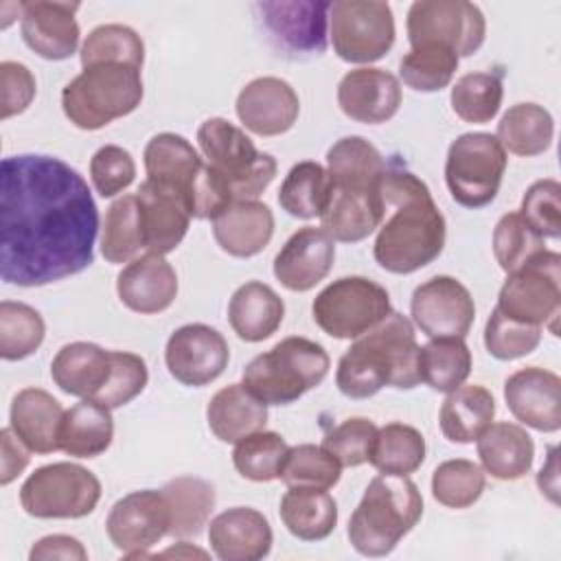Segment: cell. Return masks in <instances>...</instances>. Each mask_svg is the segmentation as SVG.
<instances>
[{"mask_svg":"<svg viewBox=\"0 0 561 561\" xmlns=\"http://www.w3.org/2000/svg\"><path fill=\"white\" fill-rule=\"evenodd\" d=\"M99 208L64 160L20 153L0 167V276L42 287L92 265Z\"/></svg>","mask_w":561,"mask_h":561,"instance_id":"cell-1","label":"cell"},{"mask_svg":"<svg viewBox=\"0 0 561 561\" xmlns=\"http://www.w3.org/2000/svg\"><path fill=\"white\" fill-rule=\"evenodd\" d=\"M379 193L383 206L394 210L379 226L375 261L390 274H412L438 259L447 228L427 184L405 169H388Z\"/></svg>","mask_w":561,"mask_h":561,"instance_id":"cell-2","label":"cell"},{"mask_svg":"<svg viewBox=\"0 0 561 561\" xmlns=\"http://www.w3.org/2000/svg\"><path fill=\"white\" fill-rule=\"evenodd\" d=\"M419 348L412 322L390 311L346 348L337 362L335 383L348 399H368L386 386L410 390L421 383Z\"/></svg>","mask_w":561,"mask_h":561,"instance_id":"cell-3","label":"cell"},{"mask_svg":"<svg viewBox=\"0 0 561 561\" xmlns=\"http://www.w3.org/2000/svg\"><path fill=\"white\" fill-rule=\"evenodd\" d=\"M423 497L408 476H375L348 519V541L364 557H386L419 524Z\"/></svg>","mask_w":561,"mask_h":561,"instance_id":"cell-4","label":"cell"},{"mask_svg":"<svg viewBox=\"0 0 561 561\" xmlns=\"http://www.w3.org/2000/svg\"><path fill=\"white\" fill-rule=\"evenodd\" d=\"M322 344L289 335L243 368V386L265 405H289L320 386L329 373Z\"/></svg>","mask_w":561,"mask_h":561,"instance_id":"cell-5","label":"cell"},{"mask_svg":"<svg viewBox=\"0 0 561 561\" xmlns=\"http://www.w3.org/2000/svg\"><path fill=\"white\" fill-rule=\"evenodd\" d=\"M140 68L127 64H94L83 68L61 90V110L79 129H101L131 114L142 101Z\"/></svg>","mask_w":561,"mask_h":561,"instance_id":"cell-6","label":"cell"},{"mask_svg":"<svg viewBox=\"0 0 561 561\" xmlns=\"http://www.w3.org/2000/svg\"><path fill=\"white\" fill-rule=\"evenodd\" d=\"M197 142L208 164L226 178L234 202L256 199L276 178L274 156L259 151L241 127L221 116L199 125Z\"/></svg>","mask_w":561,"mask_h":561,"instance_id":"cell-7","label":"cell"},{"mask_svg":"<svg viewBox=\"0 0 561 561\" xmlns=\"http://www.w3.org/2000/svg\"><path fill=\"white\" fill-rule=\"evenodd\" d=\"M101 500L99 478L75 462L37 467L20 489L22 508L37 519H79Z\"/></svg>","mask_w":561,"mask_h":561,"instance_id":"cell-8","label":"cell"},{"mask_svg":"<svg viewBox=\"0 0 561 561\" xmlns=\"http://www.w3.org/2000/svg\"><path fill=\"white\" fill-rule=\"evenodd\" d=\"M506 171V151L493 134H460L447 149L445 182L456 204L482 208L500 191Z\"/></svg>","mask_w":561,"mask_h":561,"instance_id":"cell-9","label":"cell"},{"mask_svg":"<svg viewBox=\"0 0 561 561\" xmlns=\"http://www.w3.org/2000/svg\"><path fill=\"white\" fill-rule=\"evenodd\" d=\"M390 311L388 291L366 276H342L329 283L311 305L316 324L335 340L364 335Z\"/></svg>","mask_w":561,"mask_h":561,"instance_id":"cell-10","label":"cell"},{"mask_svg":"<svg viewBox=\"0 0 561 561\" xmlns=\"http://www.w3.org/2000/svg\"><path fill=\"white\" fill-rule=\"evenodd\" d=\"M504 316L548 327L552 335H559L557 320L561 313V256L559 252L541 250L522 267L511 272L500 289L497 305Z\"/></svg>","mask_w":561,"mask_h":561,"instance_id":"cell-11","label":"cell"},{"mask_svg":"<svg viewBox=\"0 0 561 561\" xmlns=\"http://www.w3.org/2000/svg\"><path fill=\"white\" fill-rule=\"evenodd\" d=\"M329 37L340 59L373 64L394 44L392 9L375 0H335L329 9Z\"/></svg>","mask_w":561,"mask_h":561,"instance_id":"cell-12","label":"cell"},{"mask_svg":"<svg viewBox=\"0 0 561 561\" xmlns=\"http://www.w3.org/2000/svg\"><path fill=\"white\" fill-rule=\"evenodd\" d=\"M410 46L438 44L458 57L480 50L486 37V20L478 4L467 0H419L408 11Z\"/></svg>","mask_w":561,"mask_h":561,"instance_id":"cell-13","label":"cell"},{"mask_svg":"<svg viewBox=\"0 0 561 561\" xmlns=\"http://www.w3.org/2000/svg\"><path fill=\"white\" fill-rule=\"evenodd\" d=\"M105 530L114 548L125 557H147V550L171 530V506L167 495L162 489H142L123 495L110 508Z\"/></svg>","mask_w":561,"mask_h":561,"instance_id":"cell-14","label":"cell"},{"mask_svg":"<svg viewBox=\"0 0 561 561\" xmlns=\"http://www.w3.org/2000/svg\"><path fill=\"white\" fill-rule=\"evenodd\" d=\"M410 316L427 337L465 340L476 320V305L469 289L454 276H432L414 289Z\"/></svg>","mask_w":561,"mask_h":561,"instance_id":"cell-15","label":"cell"},{"mask_svg":"<svg viewBox=\"0 0 561 561\" xmlns=\"http://www.w3.org/2000/svg\"><path fill=\"white\" fill-rule=\"evenodd\" d=\"M228 359L230 348L226 337L202 322L175 329L164 348V362L171 377L191 388H202L221 377Z\"/></svg>","mask_w":561,"mask_h":561,"instance_id":"cell-16","label":"cell"},{"mask_svg":"<svg viewBox=\"0 0 561 561\" xmlns=\"http://www.w3.org/2000/svg\"><path fill=\"white\" fill-rule=\"evenodd\" d=\"M254 9L278 50L289 57H313L327 48L331 2H259Z\"/></svg>","mask_w":561,"mask_h":561,"instance_id":"cell-17","label":"cell"},{"mask_svg":"<svg viewBox=\"0 0 561 561\" xmlns=\"http://www.w3.org/2000/svg\"><path fill=\"white\" fill-rule=\"evenodd\" d=\"M504 401L511 414L537 432L561 427V379L557 373L526 366L504 381Z\"/></svg>","mask_w":561,"mask_h":561,"instance_id":"cell-18","label":"cell"},{"mask_svg":"<svg viewBox=\"0 0 561 561\" xmlns=\"http://www.w3.org/2000/svg\"><path fill=\"white\" fill-rule=\"evenodd\" d=\"M234 110L252 134L280 136L298 121L300 99L285 79L256 77L241 88Z\"/></svg>","mask_w":561,"mask_h":561,"instance_id":"cell-19","label":"cell"},{"mask_svg":"<svg viewBox=\"0 0 561 561\" xmlns=\"http://www.w3.org/2000/svg\"><path fill=\"white\" fill-rule=\"evenodd\" d=\"M77 9L79 2H22L20 31L24 44L50 61L72 57L81 37L79 24L75 20Z\"/></svg>","mask_w":561,"mask_h":561,"instance_id":"cell-20","label":"cell"},{"mask_svg":"<svg viewBox=\"0 0 561 561\" xmlns=\"http://www.w3.org/2000/svg\"><path fill=\"white\" fill-rule=\"evenodd\" d=\"M337 105L351 121L379 125L390 121L401 105V83L383 68L348 70L337 83Z\"/></svg>","mask_w":561,"mask_h":561,"instance_id":"cell-21","label":"cell"},{"mask_svg":"<svg viewBox=\"0 0 561 561\" xmlns=\"http://www.w3.org/2000/svg\"><path fill=\"white\" fill-rule=\"evenodd\" d=\"M335 241L313 226L296 230L274 256V276L289 291H309L333 267Z\"/></svg>","mask_w":561,"mask_h":561,"instance_id":"cell-22","label":"cell"},{"mask_svg":"<svg viewBox=\"0 0 561 561\" xmlns=\"http://www.w3.org/2000/svg\"><path fill=\"white\" fill-rule=\"evenodd\" d=\"M142 160L147 180L182 195L193 213V197L206 171V162L199 158L195 147L180 134L162 131L145 145Z\"/></svg>","mask_w":561,"mask_h":561,"instance_id":"cell-23","label":"cell"},{"mask_svg":"<svg viewBox=\"0 0 561 561\" xmlns=\"http://www.w3.org/2000/svg\"><path fill=\"white\" fill-rule=\"evenodd\" d=\"M267 517L250 506H232L208 522V543L221 561H259L272 550Z\"/></svg>","mask_w":561,"mask_h":561,"instance_id":"cell-24","label":"cell"},{"mask_svg":"<svg viewBox=\"0 0 561 561\" xmlns=\"http://www.w3.org/2000/svg\"><path fill=\"white\" fill-rule=\"evenodd\" d=\"M116 294L136 313H160L178 296V274L162 254L147 252L118 272Z\"/></svg>","mask_w":561,"mask_h":561,"instance_id":"cell-25","label":"cell"},{"mask_svg":"<svg viewBox=\"0 0 561 561\" xmlns=\"http://www.w3.org/2000/svg\"><path fill=\"white\" fill-rule=\"evenodd\" d=\"M136 195L142 217L145 250L162 256L173 252L186 237L193 219L184 197L151 180H145Z\"/></svg>","mask_w":561,"mask_h":561,"instance_id":"cell-26","label":"cell"},{"mask_svg":"<svg viewBox=\"0 0 561 561\" xmlns=\"http://www.w3.org/2000/svg\"><path fill=\"white\" fill-rule=\"evenodd\" d=\"M274 234V213L259 199L232 202L213 219L217 245L237 259L256 256L267 248Z\"/></svg>","mask_w":561,"mask_h":561,"instance_id":"cell-27","label":"cell"},{"mask_svg":"<svg viewBox=\"0 0 561 561\" xmlns=\"http://www.w3.org/2000/svg\"><path fill=\"white\" fill-rule=\"evenodd\" d=\"M386 206L377 191H353L331 186L329 204L320 215V228L342 243H357L381 226Z\"/></svg>","mask_w":561,"mask_h":561,"instance_id":"cell-28","label":"cell"},{"mask_svg":"<svg viewBox=\"0 0 561 561\" xmlns=\"http://www.w3.org/2000/svg\"><path fill=\"white\" fill-rule=\"evenodd\" d=\"M50 377L66 394L94 401L112 377V351L92 342H70L53 357Z\"/></svg>","mask_w":561,"mask_h":561,"instance_id":"cell-29","label":"cell"},{"mask_svg":"<svg viewBox=\"0 0 561 561\" xmlns=\"http://www.w3.org/2000/svg\"><path fill=\"white\" fill-rule=\"evenodd\" d=\"M66 410L42 388L20 390L9 410V423L15 436L35 454H53L59 449V430Z\"/></svg>","mask_w":561,"mask_h":561,"instance_id":"cell-30","label":"cell"},{"mask_svg":"<svg viewBox=\"0 0 561 561\" xmlns=\"http://www.w3.org/2000/svg\"><path fill=\"white\" fill-rule=\"evenodd\" d=\"M478 456L482 471L495 480L513 482L524 478L535 458V443L530 434L508 421L491 423L478 438Z\"/></svg>","mask_w":561,"mask_h":561,"instance_id":"cell-31","label":"cell"},{"mask_svg":"<svg viewBox=\"0 0 561 561\" xmlns=\"http://www.w3.org/2000/svg\"><path fill=\"white\" fill-rule=\"evenodd\" d=\"M285 316L283 298L261 280H248L228 302V322L243 342H263L276 333Z\"/></svg>","mask_w":561,"mask_h":561,"instance_id":"cell-32","label":"cell"},{"mask_svg":"<svg viewBox=\"0 0 561 561\" xmlns=\"http://www.w3.org/2000/svg\"><path fill=\"white\" fill-rule=\"evenodd\" d=\"M210 432L224 443H237L267 423V405L243 383H230L213 394L206 408Z\"/></svg>","mask_w":561,"mask_h":561,"instance_id":"cell-33","label":"cell"},{"mask_svg":"<svg viewBox=\"0 0 561 561\" xmlns=\"http://www.w3.org/2000/svg\"><path fill=\"white\" fill-rule=\"evenodd\" d=\"M327 171L335 188L377 191L388 164L383 156L362 136H344L327 151Z\"/></svg>","mask_w":561,"mask_h":561,"instance_id":"cell-34","label":"cell"},{"mask_svg":"<svg viewBox=\"0 0 561 561\" xmlns=\"http://www.w3.org/2000/svg\"><path fill=\"white\" fill-rule=\"evenodd\" d=\"M278 513L285 528L302 541H322L337 526V504L327 489L289 486Z\"/></svg>","mask_w":561,"mask_h":561,"instance_id":"cell-35","label":"cell"},{"mask_svg":"<svg viewBox=\"0 0 561 561\" xmlns=\"http://www.w3.org/2000/svg\"><path fill=\"white\" fill-rule=\"evenodd\" d=\"M114 438V419L107 405L83 399L66 410L59 430V449L75 458L101 456Z\"/></svg>","mask_w":561,"mask_h":561,"instance_id":"cell-36","label":"cell"},{"mask_svg":"<svg viewBox=\"0 0 561 561\" xmlns=\"http://www.w3.org/2000/svg\"><path fill=\"white\" fill-rule=\"evenodd\" d=\"M495 416V399L493 394L478 383L460 386L447 394L440 405L438 423L440 432L451 443H473Z\"/></svg>","mask_w":561,"mask_h":561,"instance_id":"cell-37","label":"cell"},{"mask_svg":"<svg viewBox=\"0 0 561 561\" xmlns=\"http://www.w3.org/2000/svg\"><path fill=\"white\" fill-rule=\"evenodd\" d=\"M554 136V121L552 114L537 103H517L511 105L500 123L495 138L515 156L533 158L543 153Z\"/></svg>","mask_w":561,"mask_h":561,"instance_id":"cell-38","label":"cell"},{"mask_svg":"<svg viewBox=\"0 0 561 561\" xmlns=\"http://www.w3.org/2000/svg\"><path fill=\"white\" fill-rule=\"evenodd\" d=\"M171 506V537H197L215 508V486L195 476H180L162 486Z\"/></svg>","mask_w":561,"mask_h":561,"instance_id":"cell-39","label":"cell"},{"mask_svg":"<svg viewBox=\"0 0 561 561\" xmlns=\"http://www.w3.org/2000/svg\"><path fill=\"white\" fill-rule=\"evenodd\" d=\"M331 186V175L322 164L302 160L287 171L278 188V204L291 217L313 219L327 208Z\"/></svg>","mask_w":561,"mask_h":561,"instance_id":"cell-40","label":"cell"},{"mask_svg":"<svg viewBox=\"0 0 561 561\" xmlns=\"http://www.w3.org/2000/svg\"><path fill=\"white\" fill-rule=\"evenodd\" d=\"M471 373V351L462 337H432L419 348V377L432 390L451 392Z\"/></svg>","mask_w":561,"mask_h":561,"instance_id":"cell-41","label":"cell"},{"mask_svg":"<svg viewBox=\"0 0 561 561\" xmlns=\"http://www.w3.org/2000/svg\"><path fill=\"white\" fill-rule=\"evenodd\" d=\"M145 250L140 204L136 193H127L110 204L103 221L101 254L107 263H129Z\"/></svg>","mask_w":561,"mask_h":561,"instance_id":"cell-42","label":"cell"},{"mask_svg":"<svg viewBox=\"0 0 561 561\" xmlns=\"http://www.w3.org/2000/svg\"><path fill=\"white\" fill-rule=\"evenodd\" d=\"M425 449V438L416 427L405 423H388L377 430L368 462L379 473L410 476L423 465Z\"/></svg>","mask_w":561,"mask_h":561,"instance_id":"cell-43","label":"cell"},{"mask_svg":"<svg viewBox=\"0 0 561 561\" xmlns=\"http://www.w3.org/2000/svg\"><path fill=\"white\" fill-rule=\"evenodd\" d=\"M289 445L276 432H252L237 440L232 465L241 478L252 482H272L280 478Z\"/></svg>","mask_w":561,"mask_h":561,"instance_id":"cell-44","label":"cell"},{"mask_svg":"<svg viewBox=\"0 0 561 561\" xmlns=\"http://www.w3.org/2000/svg\"><path fill=\"white\" fill-rule=\"evenodd\" d=\"M458 61L460 57L447 46H414L399 61V77L408 88L416 92H438L451 83L458 70Z\"/></svg>","mask_w":561,"mask_h":561,"instance_id":"cell-45","label":"cell"},{"mask_svg":"<svg viewBox=\"0 0 561 561\" xmlns=\"http://www.w3.org/2000/svg\"><path fill=\"white\" fill-rule=\"evenodd\" d=\"M46 335L44 318L26 302H0V357L18 362L33 355Z\"/></svg>","mask_w":561,"mask_h":561,"instance_id":"cell-46","label":"cell"},{"mask_svg":"<svg viewBox=\"0 0 561 561\" xmlns=\"http://www.w3.org/2000/svg\"><path fill=\"white\" fill-rule=\"evenodd\" d=\"M504 85L493 72H467L462 75L449 94L451 110L465 123H489L502 107Z\"/></svg>","mask_w":561,"mask_h":561,"instance_id":"cell-47","label":"cell"},{"mask_svg":"<svg viewBox=\"0 0 561 561\" xmlns=\"http://www.w3.org/2000/svg\"><path fill=\"white\" fill-rule=\"evenodd\" d=\"M79 55L83 68L94 64H127L142 68L145 44L131 26L101 24L88 33Z\"/></svg>","mask_w":561,"mask_h":561,"instance_id":"cell-48","label":"cell"},{"mask_svg":"<svg viewBox=\"0 0 561 561\" xmlns=\"http://www.w3.org/2000/svg\"><path fill=\"white\" fill-rule=\"evenodd\" d=\"M484 484V471L467 458L445 460L432 473V495L447 508H467L476 504Z\"/></svg>","mask_w":561,"mask_h":561,"instance_id":"cell-49","label":"cell"},{"mask_svg":"<svg viewBox=\"0 0 561 561\" xmlns=\"http://www.w3.org/2000/svg\"><path fill=\"white\" fill-rule=\"evenodd\" d=\"M340 476L342 465L322 445L302 443L289 447L278 480H283L287 486H311L329 491L340 482Z\"/></svg>","mask_w":561,"mask_h":561,"instance_id":"cell-50","label":"cell"},{"mask_svg":"<svg viewBox=\"0 0 561 561\" xmlns=\"http://www.w3.org/2000/svg\"><path fill=\"white\" fill-rule=\"evenodd\" d=\"M541 250H546L543 237L533 230L519 210H511L500 217L493 230V254L506 274L522 267Z\"/></svg>","mask_w":561,"mask_h":561,"instance_id":"cell-51","label":"cell"},{"mask_svg":"<svg viewBox=\"0 0 561 561\" xmlns=\"http://www.w3.org/2000/svg\"><path fill=\"white\" fill-rule=\"evenodd\" d=\"M541 342V327L517 322L493 307L484 327V346L500 362H513L530 355Z\"/></svg>","mask_w":561,"mask_h":561,"instance_id":"cell-52","label":"cell"},{"mask_svg":"<svg viewBox=\"0 0 561 561\" xmlns=\"http://www.w3.org/2000/svg\"><path fill=\"white\" fill-rule=\"evenodd\" d=\"M375 438H377V425L370 419L351 416L324 434L322 447L342 467H359L368 462Z\"/></svg>","mask_w":561,"mask_h":561,"instance_id":"cell-53","label":"cell"},{"mask_svg":"<svg viewBox=\"0 0 561 561\" xmlns=\"http://www.w3.org/2000/svg\"><path fill=\"white\" fill-rule=\"evenodd\" d=\"M519 215L543 239L561 237V184L552 178L537 180L522 197Z\"/></svg>","mask_w":561,"mask_h":561,"instance_id":"cell-54","label":"cell"},{"mask_svg":"<svg viewBox=\"0 0 561 561\" xmlns=\"http://www.w3.org/2000/svg\"><path fill=\"white\" fill-rule=\"evenodd\" d=\"M149 370L140 355L127 351H112V377L105 390L94 399L110 410L134 401L147 386Z\"/></svg>","mask_w":561,"mask_h":561,"instance_id":"cell-55","label":"cell"},{"mask_svg":"<svg viewBox=\"0 0 561 561\" xmlns=\"http://www.w3.org/2000/svg\"><path fill=\"white\" fill-rule=\"evenodd\" d=\"M136 178L131 153L118 145H103L90 160V180L101 197H114L129 188Z\"/></svg>","mask_w":561,"mask_h":561,"instance_id":"cell-56","label":"cell"},{"mask_svg":"<svg viewBox=\"0 0 561 561\" xmlns=\"http://www.w3.org/2000/svg\"><path fill=\"white\" fill-rule=\"evenodd\" d=\"M2 77V121L22 114L33 96H35V77L33 72L20 61H2L0 64Z\"/></svg>","mask_w":561,"mask_h":561,"instance_id":"cell-57","label":"cell"},{"mask_svg":"<svg viewBox=\"0 0 561 561\" xmlns=\"http://www.w3.org/2000/svg\"><path fill=\"white\" fill-rule=\"evenodd\" d=\"M31 561H48V559H70V561H85L88 550L77 537L70 535H48L33 543L28 552Z\"/></svg>","mask_w":561,"mask_h":561,"instance_id":"cell-58","label":"cell"},{"mask_svg":"<svg viewBox=\"0 0 561 561\" xmlns=\"http://www.w3.org/2000/svg\"><path fill=\"white\" fill-rule=\"evenodd\" d=\"M0 440H2V473H0V484L7 486L9 482H13L28 465L31 456H28V447L15 436V432L9 427H4L0 432Z\"/></svg>","mask_w":561,"mask_h":561,"instance_id":"cell-59","label":"cell"},{"mask_svg":"<svg viewBox=\"0 0 561 561\" xmlns=\"http://www.w3.org/2000/svg\"><path fill=\"white\" fill-rule=\"evenodd\" d=\"M548 456H550L548 458V467H541L537 484H543L546 480H550V500L557 502V449L550 447Z\"/></svg>","mask_w":561,"mask_h":561,"instance_id":"cell-60","label":"cell"},{"mask_svg":"<svg viewBox=\"0 0 561 561\" xmlns=\"http://www.w3.org/2000/svg\"><path fill=\"white\" fill-rule=\"evenodd\" d=\"M173 554H175V557H202V559L208 557L204 550L191 548V543H186V541H180V543H175L173 548L160 552V557H173Z\"/></svg>","mask_w":561,"mask_h":561,"instance_id":"cell-61","label":"cell"}]
</instances>
